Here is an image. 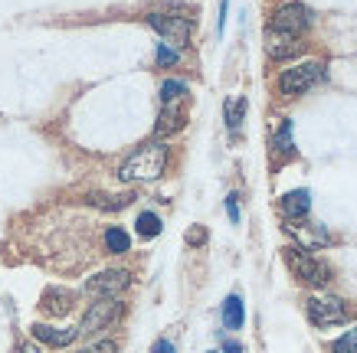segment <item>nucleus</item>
Segmentation results:
<instances>
[{
	"label": "nucleus",
	"mask_w": 357,
	"mask_h": 353,
	"mask_svg": "<svg viewBox=\"0 0 357 353\" xmlns=\"http://www.w3.org/2000/svg\"><path fill=\"white\" fill-rule=\"evenodd\" d=\"M131 200H135L131 193H121V196H98V193H96L89 203H92V206H102V210H125Z\"/></svg>",
	"instance_id": "obj_20"
},
{
	"label": "nucleus",
	"mask_w": 357,
	"mask_h": 353,
	"mask_svg": "<svg viewBox=\"0 0 357 353\" xmlns=\"http://www.w3.org/2000/svg\"><path fill=\"white\" fill-rule=\"evenodd\" d=\"M33 337H36V340H43V343H50V347H69V343L79 337V327H73V331H56V327L36 324V327H33Z\"/></svg>",
	"instance_id": "obj_12"
},
{
	"label": "nucleus",
	"mask_w": 357,
	"mask_h": 353,
	"mask_svg": "<svg viewBox=\"0 0 357 353\" xmlns=\"http://www.w3.org/2000/svg\"><path fill=\"white\" fill-rule=\"evenodd\" d=\"M187 98V82H177V79H167L161 86V102L164 105H174V102H184Z\"/></svg>",
	"instance_id": "obj_18"
},
{
	"label": "nucleus",
	"mask_w": 357,
	"mask_h": 353,
	"mask_svg": "<svg viewBox=\"0 0 357 353\" xmlns=\"http://www.w3.org/2000/svg\"><path fill=\"white\" fill-rule=\"evenodd\" d=\"M151 353H174V343H171V340H158Z\"/></svg>",
	"instance_id": "obj_26"
},
{
	"label": "nucleus",
	"mask_w": 357,
	"mask_h": 353,
	"mask_svg": "<svg viewBox=\"0 0 357 353\" xmlns=\"http://www.w3.org/2000/svg\"><path fill=\"white\" fill-rule=\"evenodd\" d=\"M272 150H275V154H282V157H292V154H295V144H292V121H289V118H285V121L279 125V131L272 134Z\"/></svg>",
	"instance_id": "obj_14"
},
{
	"label": "nucleus",
	"mask_w": 357,
	"mask_h": 353,
	"mask_svg": "<svg viewBox=\"0 0 357 353\" xmlns=\"http://www.w3.org/2000/svg\"><path fill=\"white\" fill-rule=\"evenodd\" d=\"M210 353H217V350H210Z\"/></svg>",
	"instance_id": "obj_29"
},
{
	"label": "nucleus",
	"mask_w": 357,
	"mask_h": 353,
	"mask_svg": "<svg viewBox=\"0 0 357 353\" xmlns=\"http://www.w3.org/2000/svg\"><path fill=\"white\" fill-rule=\"evenodd\" d=\"M243 321H246L243 298H239V295H229V298L223 301V327H227V331H239V327H243Z\"/></svg>",
	"instance_id": "obj_13"
},
{
	"label": "nucleus",
	"mask_w": 357,
	"mask_h": 353,
	"mask_svg": "<svg viewBox=\"0 0 357 353\" xmlns=\"http://www.w3.org/2000/svg\"><path fill=\"white\" fill-rule=\"evenodd\" d=\"M223 353H243V347H239L236 340H227L223 343Z\"/></svg>",
	"instance_id": "obj_27"
},
{
	"label": "nucleus",
	"mask_w": 357,
	"mask_h": 353,
	"mask_svg": "<svg viewBox=\"0 0 357 353\" xmlns=\"http://www.w3.org/2000/svg\"><path fill=\"white\" fill-rule=\"evenodd\" d=\"M17 353H40V347L36 343H23V347H17Z\"/></svg>",
	"instance_id": "obj_28"
},
{
	"label": "nucleus",
	"mask_w": 357,
	"mask_h": 353,
	"mask_svg": "<svg viewBox=\"0 0 357 353\" xmlns=\"http://www.w3.org/2000/svg\"><path fill=\"white\" fill-rule=\"evenodd\" d=\"M148 26L158 30L171 46H187L190 33H194V17H187L184 7L171 3L167 10H154L148 13Z\"/></svg>",
	"instance_id": "obj_2"
},
{
	"label": "nucleus",
	"mask_w": 357,
	"mask_h": 353,
	"mask_svg": "<svg viewBox=\"0 0 357 353\" xmlns=\"http://www.w3.org/2000/svg\"><path fill=\"white\" fill-rule=\"evenodd\" d=\"M135 226H138L141 239H154V235L161 233V216H158V213H141Z\"/></svg>",
	"instance_id": "obj_19"
},
{
	"label": "nucleus",
	"mask_w": 357,
	"mask_h": 353,
	"mask_svg": "<svg viewBox=\"0 0 357 353\" xmlns=\"http://www.w3.org/2000/svg\"><path fill=\"white\" fill-rule=\"evenodd\" d=\"M164 164H167V148L161 141H151V144H141L128 161L119 167V180L125 183H138V180H154L164 173Z\"/></svg>",
	"instance_id": "obj_1"
},
{
	"label": "nucleus",
	"mask_w": 357,
	"mask_h": 353,
	"mask_svg": "<svg viewBox=\"0 0 357 353\" xmlns=\"http://www.w3.org/2000/svg\"><path fill=\"white\" fill-rule=\"evenodd\" d=\"M266 53H269V59H275V63H285V59H295L298 53H305V43H298V36H289V33H272L269 30Z\"/></svg>",
	"instance_id": "obj_10"
},
{
	"label": "nucleus",
	"mask_w": 357,
	"mask_h": 353,
	"mask_svg": "<svg viewBox=\"0 0 357 353\" xmlns=\"http://www.w3.org/2000/svg\"><path fill=\"white\" fill-rule=\"evenodd\" d=\"M105 246H109V252H115V256H125L131 249V239L128 233L121 229V226H109V233H105Z\"/></svg>",
	"instance_id": "obj_16"
},
{
	"label": "nucleus",
	"mask_w": 357,
	"mask_h": 353,
	"mask_svg": "<svg viewBox=\"0 0 357 353\" xmlns=\"http://www.w3.org/2000/svg\"><path fill=\"white\" fill-rule=\"evenodd\" d=\"M187 125V108L184 102H174V105H164L161 115H158V125H154V138H171Z\"/></svg>",
	"instance_id": "obj_9"
},
{
	"label": "nucleus",
	"mask_w": 357,
	"mask_h": 353,
	"mask_svg": "<svg viewBox=\"0 0 357 353\" xmlns=\"http://www.w3.org/2000/svg\"><path fill=\"white\" fill-rule=\"evenodd\" d=\"M187 246H206V229L204 226H194V229H187Z\"/></svg>",
	"instance_id": "obj_23"
},
{
	"label": "nucleus",
	"mask_w": 357,
	"mask_h": 353,
	"mask_svg": "<svg viewBox=\"0 0 357 353\" xmlns=\"http://www.w3.org/2000/svg\"><path fill=\"white\" fill-rule=\"evenodd\" d=\"M325 63H302V65H292L279 75V92L285 98H295V95H305L308 88H314L321 79H325Z\"/></svg>",
	"instance_id": "obj_5"
},
{
	"label": "nucleus",
	"mask_w": 357,
	"mask_h": 353,
	"mask_svg": "<svg viewBox=\"0 0 357 353\" xmlns=\"http://www.w3.org/2000/svg\"><path fill=\"white\" fill-rule=\"evenodd\" d=\"M282 256H285V265L292 268V275L295 279H302L305 285H318V288H325L328 281H331V265L321 262V258H314L308 249L289 246V249H282Z\"/></svg>",
	"instance_id": "obj_3"
},
{
	"label": "nucleus",
	"mask_w": 357,
	"mask_h": 353,
	"mask_svg": "<svg viewBox=\"0 0 357 353\" xmlns=\"http://www.w3.org/2000/svg\"><path fill=\"white\" fill-rule=\"evenodd\" d=\"M128 285H131V272H125V268H109V272H98L96 279L86 281V295H92L96 301L119 298Z\"/></svg>",
	"instance_id": "obj_8"
},
{
	"label": "nucleus",
	"mask_w": 357,
	"mask_h": 353,
	"mask_svg": "<svg viewBox=\"0 0 357 353\" xmlns=\"http://www.w3.org/2000/svg\"><path fill=\"white\" fill-rule=\"evenodd\" d=\"M119 350V343H112V340H105V343H98V347H92L89 353H115Z\"/></svg>",
	"instance_id": "obj_25"
},
{
	"label": "nucleus",
	"mask_w": 357,
	"mask_h": 353,
	"mask_svg": "<svg viewBox=\"0 0 357 353\" xmlns=\"http://www.w3.org/2000/svg\"><path fill=\"white\" fill-rule=\"evenodd\" d=\"M279 210H282V216H285L289 223H298V219H305V216H308V210H312V193H308V190L285 193V196L279 200Z\"/></svg>",
	"instance_id": "obj_11"
},
{
	"label": "nucleus",
	"mask_w": 357,
	"mask_h": 353,
	"mask_svg": "<svg viewBox=\"0 0 357 353\" xmlns=\"http://www.w3.org/2000/svg\"><path fill=\"white\" fill-rule=\"evenodd\" d=\"M223 115H227V128L236 134L243 118H246V98H229L227 105H223Z\"/></svg>",
	"instance_id": "obj_15"
},
{
	"label": "nucleus",
	"mask_w": 357,
	"mask_h": 353,
	"mask_svg": "<svg viewBox=\"0 0 357 353\" xmlns=\"http://www.w3.org/2000/svg\"><path fill=\"white\" fill-rule=\"evenodd\" d=\"M312 10L308 7H302V3H285V7H279V10L272 13L269 20V30L272 33H289V36H298V33H305L308 26H312Z\"/></svg>",
	"instance_id": "obj_7"
},
{
	"label": "nucleus",
	"mask_w": 357,
	"mask_h": 353,
	"mask_svg": "<svg viewBox=\"0 0 357 353\" xmlns=\"http://www.w3.org/2000/svg\"><path fill=\"white\" fill-rule=\"evenodd\" d=\"M158 63H161V65H177V63H181V53H177L171 43H161V46H158Z\"/></svg>",
	"instance_id": "obj_22"
},
{
	"label": "nucleus",
	"mask_w": 357,
	"mask_h": 353,
	"mask_svg": "<svg viewBox=\"0 0 357 353\" xmlns=\"http://www.w3.org/2000/svg\"><path fill=\"white\" fill-rule=\"evenodd\" d=\"M305 314L314 327H335V324H347L351 321V308H347L344 298H335V295H314L305 304Z\"/></svg>",
	"instance_id": "obj_4"
},
{
	"label": "nucleus",
	"mask_w": 357,
	"mask_h": 353,
	"mask_svg": "<svg viewBox=\"0 0 357 353\" xmlns=\"http://www.w3.org/2000/svg\"><path fill=\"white\" fill-rule=\"evenodd\" d=\"M69 301H73V295L69 291H46L43 295V311L46 314H63V311H69Z\"/></svg>",
	"instance_id": "obj_17"
},
{
	"label": "nucleus",
	"mask_w": 357,
	"mask_h": 353,
	"mask_svg": "<svg viewBox=\"0 0 357 353\" xmlns=\"http://www.w3.org/2000/svg\"><path fill=\"white\" fill-rule=\"evenodd\" d=\"M331 353H357V327L354 331L341 334L335 343H331Z\"/></svg>",
	"instance_id": "obj_21"
},
{
	"label": "nucleus",
	"mask_w": 357,
	"mask_h": 353,
	"mask_svg": "<svg viewBox=\"0 0 357 353\" xmlns=\"http://www.w3.org/2000/svg\"><path fill=\"white\" fill-rule=\"evenodd\" d=\"M227 213H229V223H239V193L227 196Z\"/></svg>",
	"instance_id": "obj_24"
},
{
	"label": "nucleus",
	"mask_w": 357,
	"mask_h": 353,
	"mask_svg": "<svg viewBox=\"0 0 357 353\" xmlns=\"http://www.w3.org/2000/svg\"><path fill=\"white\" fill-rule=\"evenodd\" d=\"M121 314H125V304H121L119 298H102V301H96V304H89L86 317H82V324H79V334L86 337V334L105 331V327H112L115 321H121Z\"/></svg>",
	"instance_id": "obj_6"
}]
</instances>
